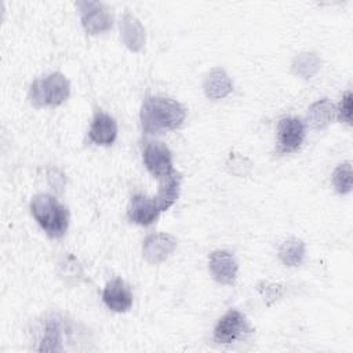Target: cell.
I'll return each mask as SVG.
<instances>
[{
    "label": "cell",
    "instance_id": "obj_1",
    "mask_svg": "<svg viewBox=\"0 0 353 353\" xmlns=\"http://www.w3.org/2000/svg\"><path fill=\"white\" fill-rule=\"evenodd\" d=\"M185 108L165 97H146L141 108V125L145 134H160L178 128L185 120Z\"/></svg>",
    "mask_w": 353,
    "mask_h": 353
},
{
    "label": "cell",
    "instance_id": "obj_2",
    "mask_svg": "<svg viewBox=\"0 0 353 353\" xmlns=\"http://www.w3.org/2000/svg\"><path fill=\"white\" fill-rule=\"evenodd\" d=\"M30 211L47 236L59 239L68 230L69 212L54 196L46 193L36 194L30 201Z\"/></svg>",
    "mask_w": 353,
    "mask_h": 353
},
{
    "label": "cell",
    "instance_id": "obj_3",
    "mask_svg": "<svg viewBox=\"0 0 353 353\" xmlns=\"http://www.w3.org/2000/svg\"><path fill=\"white\" fill-rule=\"evenodd\" d=\"M70 85L62 73H51L47 77L37 79L29 90L30 102L34 106H57L69 97Z\"/></svg>",
    "mask_w": 353,
    "mask_h": 353
},
{
    "label": "cell",
    "instance_id": "obj_4",
    "mask_svg": "<svg viewBox=\"0 0 353 353\" xmlns=\"http://www.w3.org/2000/svg\"><path fill=\"white\" fill-rule=\"evenodd\" d=\"M81 25L90 34H98L112 28L113 18L109 10L98 1H79Z\"/></svg>",
    "mask_w": 353,
    "mask_h": 353
},
{
    "label": "cell",
    "instance_id": "obj_5",
    "mask_svg": "<svg viewBox=\"0 0 353 353\" xmlns=\"http://www.w3.org/2000/svg\"><path fill=\"white\" fill-rule=\"evenodd\" d=\"M143 163L148 171L159 181L171 175L175 170L172 167V154L170 149L161 142H149L143 148Z\"/></svg>",
    "mask_w": 353,
    "mask_h": 353
},
{
    "label": "cell",
    "instance_id": "obj_6",
    "mask_svg": "<svg viewBox=\"0 0 353 353\" xmlns=\"http://www.w3.org/2000/svg\"><path fill=\"white\" fill-rule=\"evenodd\" d=\"M305 139V124L298 117H283L277 125V152L291 153L296 150Z\"/></svg>",
    "mask_w": 353,
    "mask_h": 353
},
{
    "label": "cell",
    "instance_id": "obj_7",
    "mask_svg": "<svg viewBox=\"0 0 353 353\" xmlns=\"http://www.w3.org/2000/svg\"><path fill=\"white\" fill-rule=\"evenodd\" d=\"M250 327L245 316L239 310L226 312L214 330V341L218 343H230L248 332Z\"/></svg>",
    "mask_w": 353,
    "mask_h": 353
},
{
    "label": "cell",
    "instance_id": "obj_8",
    "mask_svg": "<svg viewBox=\"0 0 353 353\" xmlns=\"http://www.w3.org/2000/svg\"><path fill=\"white\" fill-rule=\"evenodd\" d=\"M176 248V239L167 233L150 234L142 245V255L149 263H160L165 261Z\"/></svg>",
    "mask_w": 353,
    "mask_h": 353
},
{
    "label": "cell",
    "instance_id": "obj_9",
    "mask_svg": "<svg viewBox=\"0 0 353 353\" xmlns=\"http://www.w3.org/2000/svg\"><path fill=\"white\" fill-rule=\"evenodd\" d=\"M208 269L215 281L221 284H233L237 277L239 265L230 252L216 250L210 254Z\"/></svg>",
    "mask_w": 353,
    "mask_h": 353
},
{
    "label": "cell",
    "instance_id": "obj_10",
    "mask_svg": "<svg viewBox=\"0 0 353 353\" xmlns=\"http://www.w3.org/2000/svg\"><path fill=\"white\" fill-rule=\"evenodd\" d=\"M159 207L154 201V199H150L142 193H138L131 197L127 216L131 222L138 225H150L153 223L159 216Z\"/></svg>",
    "mask_w": 353,
    "mask_h": 353
},
{
    "label": "cell",
    "instance_id": "obj_11",
    "mask_svg": "<svg viewBox=\"0 0 353 353\" xmlns=\"http://www.w3.org/2000/svg\"><path fill=\"white\" fill-rule=\"evenodd\" d=\"M105 305L113 312H127L132 305V294L121 279L110 280L102 292Z\"/></svg>",
    "mask_w": 353,
    "mask_h": 353
},
{
    "label": "cell",
    "instance_id": "obj_12",
    "mask_svg": "<svg viewBox=\"0 0 353 353\" xmlns=\"http://www.w3.org/2000/svg\"><path fill=\"white\" fill-rule=\"evenodd\" d=\"M88 137L97 145H112L117 137L116 120L102 110L97 112L92 117Z\"/></svg>",
    "mask_w": 353,
    "mask_h": 353
},
{
    "label": "cell",
    "instance_id": "obj_13",
    "mask_svg": "<svg viewBox=\"0 0 353 353\" xmlns=\"http://www.w3.org/2000/svg\"><path fill=\"white\" fill-rule=\"evenodd\" d=\"M63 321L58 314H51L44 320L40 336V352H62Z\"/></svg>",
    "mask_w": 353,
    "mask_h": 353
},
{
    "label": "cell",
    "instance_id": "obj_14",
    "mask_svg": "<svg viewBox=\"0 0 353 353\" xmlns=\"http://www.w3.org/2000/svg\"><path fill=\"white\" fill-rule=\"evenodd\" d=\"M120 36L125 47L131 51H139L143 47L145 29L139 19L130 12H125L121 18Z\"/></svg>",
    "mask_w": 353,
    "mask_h": 353
},
{
    "label": "cell",
    "instance_id": "obj_15",
    "mask_svg": "<svg viewBox=\"0 0 353 353\" xmlns=\"http://www.w3.org/2000/svg\"><path fill=\"white\" fill-rule=\"evenodd\" d=\"M203 88L208 98L219 99V98H225L228 94L232 92L233 84L229 74L223 69L214 68L205 76Z\"/></svg>",
    "mask_w": 353,
    "mask_h": 353
},
{
    "label": "cell",
    "instance_id": "obj_16",
    "mask_svg": "<svg viewBox=\"0 0 353 353\" xmlns=\"http://www.w3.org/2000/svg\"><path fill=\"white\" fill-rule=\"evenodd\" d=\"M181 189V174L174 171L167 178L159 181V190L154 201L160 211L168 210L178 199Z\"/></svg>",
    "mask_w": 353,
    "mask_h": 353
},
{
    "label": "cell",
    "instance_id": "obj_17",
    "mask_svg": "<svg viewBox=\"0 0 353 353\" xmlns=\"http://www.w3.org/2000/svg\"><path fill=\"white\" fill-rule=\"evenodd\" d=\"M335 113L336 109L328 98L319 99L307 109V123L314 130H323L334 120Z\"/></svg>",
    "mask_w": 353,
    "mask_h": 353
},
{
    "label": "cell",
    "instance_id": "obj_18",
    "mask_svg": "<svg viewBox=\"0 0 353 353\" xmlns=\"http://www.w3.org/2000/svg\"><path fill=\"white\" fill-rule=\"evenodd\" d=\"M305 256V243L299 239H288L279 248V258L285 266H298Z\"/></svg>",
    "mask_w": 353,
    "mask_h": 353
},
{
    "label": "cell",
    "instance_id": "obj_19",
    "mask_svg": "<svg viewBox=\"0 0 353 353\" xmlns=\"http://www.w3.org/2000/svg\"><path fill=\"white\" fill-rule=\"evenodd\" d=\"M320 65L321 62L316 54L302 52L294 58L291 68L296 76H301L303 79H310L313 74L317 73V70L320 69Z\"/></svg>",
    "mask_w": 353,
    "mask_h": 353
},
{
    "label": "cell",
    "instance_id": "obj_20",
    "mask_svg": "<svg viewBox=\"0 0 353 353\" xmlns=\"http://www.w3.org/2000/svg\"><path fill=\"white\" fill-rule=\"evenodd\" d=\"M332 183L338 193L346 194L352 190V164L345 161L339 164L332 174Z\"/></svg>",
    "mask_w": 353,
    "mask_h": 353
},
{
    "label": "cell",
    "instance_id": "obj_21",
    "mask_svg": "<svg viewBox=\"0 0 353 353\" xmlns=\"http://www.w3.org/2000/svg\"><path fill=\"white\" fill-rule=\"evenodd\" d=\"M338 119L346 124H352V92L347 91L339 103V108L336 110Z\"/></svg>",
    "mask_w": 353,
    "mask_h": 353
},
{
    "label": "cell",
    "instance_id": "obj_22",
    "mask_svg": "<svg viewBox=\"0 0 353 353\" xmlns=\"http://www.w3.org/2000/svg\"><path fill=\"white\" fill-rule=\"evenodd\" d=\"M258 290L265 296V299L269 301V303L274 302L276 299H279L281 296V294H283V287L279 285V284L263 283V287L258 285Z\"/></svg>",
    "mask_w": 353,
    "mask_h": 353
},
{
    "label": "cell",
    "instance_id": "obj_23",
    "mask_svg": "<svg viewBox=\"0 0 353 353\" xmlns=\"http://www.w3.org/2000/svg\"><path fill=\"white\" fill-rule=\"evenodd\" d=\"M47 178H48V182L52 186V189H57L58 192H62V189L65 186V176L59 170L50 168L48 172H47Z\"/></svg>",
    "mask_w": 353,
    "mask_h": 353
}]
</instances>
